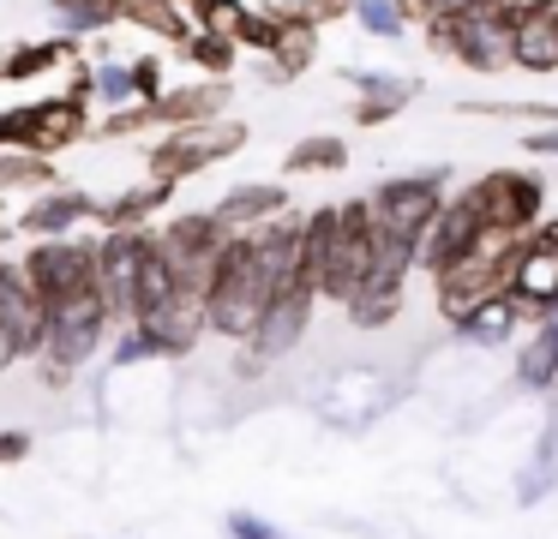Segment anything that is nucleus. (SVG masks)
<instances>
[{
  "label": "nucleus",
  "instance_id": "3",
  "mask_svg": "<svg viewBox=\"0 0 558 539\" xmlns=\"http://www.w3.org/2000/svg\"><path fill=\"white\" fill-rule=\"evenodd\" d=\"M378 252H385V228L373 216V198H342L337 204V240H330L325 275H318V299L349 306L366 287V275H373Z\"/></svg>",
  "mask_w": 558,
  "mask_h": 539
},
{
  "label": "nucleus",
  "instance_id": "14",
  "mask_svg": "<svg viewBox=\"0 0 558 539\" xmlns=\"http://www.w3.org/2000/svg\"><path fill=\"white\" fill-rule=\"evenodd\" d=\"M138 335H145L150 359L157 354H193L198 335H210V318H205V294H193V287H181L174 299H162L157 311H145V318L133 323Z\"/></svg>",
  "mask_w": 558,
  "mask_h": 539
},
{
  "label": "nucleus",
  "instance_id": "21",
  "mask_svg": "<svg viewBox=\"0 0 558 539\" xmlns=\"http://www.w3.org/2000/svg\"><path fill=\"white\" fill-rule=\"evenodd\" d=\"M162 204H174V186L145 180V186H133V192H114V198H102V204H97V222H102V234H114V228H150V216H157Z\"/></svg>",
  "mask_w": 558,
  "mask_h": 539
},
{
  "label": "nucleus",
  "instance_id": "35",
  "mask_svg": "<svg viewBox=\"0 0 558 539\" xmlns=\"http://www.w3.org/2000/svg\"><path fill=\"white\" fill-rule=\"evenodd\" d=\"M126 78H133V102H162V60L157 54H138V60H126Z\"/></svg>",
  "mask_w": 558,
  "mask_h": 539
},
{
  "label": "nucleus",
  "instance_id": "8",
  "mask_svg": "<svg viewBox=\"0 0 558 539\" xmlns=\"http://www.w3.org/2000/svg\"><path fill=\"white\" fill-rule=\"evenodd\" d=\"M445 186H450L445 168H426V174H390L385 186L373 192L378 228H385L390 240H402L409 252H421V240H426V228H433V216L445 210Z\"/></svg>",
  "mask_w": 558,
  "mask_h": 539
},
{
  "label": "nucleus",
  "instance_id": "17",
  "mask_svg": "<svg viewBox=\"0 0 558 539\" xmlns=\"http://www.w3.org/2000/svg\"><path fill=\"white\" fill-rule=\"evenodd\" d=\"M210 210L229 222V234H258V228L289 216V186H282V180H241V186H229Z\"/></svg>",
  "mask_w": 558,
  "mask_h": 539
},
{
  "label": "nucleus",
  "instance_id": "24",
  "mask_svg": "<svg viewBox=\"0 0 558 539\" xmlns=\"http://www.w3.org/2000/svg\"><path fill=\"white\" fill-rule=\"evenodd\" d=\"M450 330H457L462 342H481V347H505L510 335L522 330V306H517V299H510V294H493V299H486V306H474V311H469V318H462V323H450Z\"/></svg>",
  "mask_w": 558,
  "mask_h": 539
},
{
  "label": "nucleus",
  "instance_id": "45",
  "mask_svg": "<svg viewBox=\"0 0 558 539\" xmlns=\"http://www.w3.org/2000/svg\"><path fill=\"white\" fill-rule=\"evenodd\" d=\"M13 234H19V228H13V222H0V246H7V240H13Z\"/></svg>",
  "mask_w": 558,
  "mask_h": 539
},
{
  "label": "nucleus",
  "instance_id": "33",
  "mask_svg": "<svg viewBox=\"0 0 558 539\" xmlns=\"http://www.w3.org/2000/svg\"><path fill=\"white\" fill-rule=\"evenodd\" d=\"M397 311H402V294H361L349 306V323L354 330H385V323H397Z\"/></svg>",
  "mask_w": 558,
  "mask_h": 539
},
{
  "label": "nucleus",
  "instance_id": "23",
  "mask_svg": "<svg viewBox=\"0 0 558 539\" xmlns=\"http://www.w3.org/2000/svg\"><path fill=\"white\" fill-rule=\"evenodd\" d=\"M510 66L517 72H558V12L522 19L510 36Z\"/></svg>",
  "mask_w": 558,
  "mask_h": 539
},
{
  "label": "nucleus",
  "instance_id": "30",
  "mask_svg": "<svg viewBox=\"0 0 558 539\" xmlns=\"http://www.w3.org/2000/svg\"><path fill=\"white\" fill-rule=\"evenodd\" d=\"M19 186H54V162L31 150H0V192H19Z\"/></svg>",
  "mask_w": 558,
  "mask_h": 539
},
{
  "label": "nucleus",
  "instance_id": "7",
  "mask_svg": "<svg viewBox=\"0 0 558 539\" xmlns=\"http://www.w3.org/2000/svg\"><path fill=\"white\" fill-rule=\"evenodd\" d=\"M157 252V234L150 228H114V234L97 240V287L109 299L114 323H138L145 311V264Z\"/></svg>",
  "mask_w": 558,
  "mask_h": 539
},
{
  "label": "nucleus",
  "instance_id": "1",
  "mask_svg": "<svg viewBox=\"0 0 558 539\" xmlns=\"http://www.w3.org/2000/svg\"><path fill=\"white\" fill-rule=\"evenodd\" d=\"M270 282L265 270H258V246L253 234H234L229 246H222L217 270H210V287H205V318H210V335H222V342H253L258 323H265L270 311Z\"/></svg>",
  "mask_w": 558,
  "mask_h": 539
},
{
  "label": "nucleus",
  "instance_id": "18",
  "mask_svg": "<svg viewBox=\"0 0 558 539\" xmlns=\"http://www.w3.org/2000/svg\"><path fill=\"white\" fill-rule=\"evenodd\" d=\"M85 216H97V198H90L85 186H49L31 198V210L19 216V234L25 240H61V234H78V222Z\"/></svg>",
  "mask_w": 558,
  "mask_h": 539
},
{
  "label": "nucleus",
  "instance_id": "40",
  "mask_svg": "<svg viewBox=\"0 0 558 539\" xmlns=\"http://www.w3.org/2000/svg\"><path fill=\"white\" fill-rule=\"evenodd\" d=\"M25 455H31V431H0V462L19 467Z\"/></svg>",
  "mask_w": 558,
  "mask_h": 539
},
{
  "label": "nucleus",
  "instance_id": "31",
  "mask_svg": "<svg viewBox=\"0 0 558 539\" xmlns=\"http://www.w3.org/2000/svg\"><path fill=\"white\" fill-rule=\"evenodd\" d=\"M354 19H361V30L378 36V42H397V36H409V19H402L397 0H354Z\"/></svg>",
  "mask_w": 558,
  "mask_h": 539
},
{
  "label": "nucleus",
  "instance_id": "44",
  "mask_svg": "<svg viewBox=\"0 0 558 539\" xmlns=\"http://www.w3.org/2000/svg\"><path fill=\"white\" fill-rule=\"evenodd\" d=\"M19 359H25V354H19V347H13V335L0 330V371H7V366H19Z\"/></svg>",
  "mask_w": 558,
  "mask_h": 539
},
{
  "label": "nucleus",
  "instance_id": "2",
  "mask_svg": "<svg viewBox=\"0 0 558 539\" xmlns=\"http://www.w3.org/2000/svg\"><path fill=\"white\" fill-rule=\"evenodd\" d=\"M517 252H522V234H498V228H486L457 264H445V270L433 275L438 318L462 323L474 306H486L493 294H510V264H517Z\"/></svg>",
  "mask_w": 558,
  "mask_h": 539
},
{
  "label": "nucleus",
  "instance_id": "6",
  "mask_svg": "<svg viewBox=\"0 0 558 539\" xmlns=\"http://www.w3.org/2000/svg\"><path fill=\"white\" fill-rule=\"evenodd\" d=\"M241 144H246L241 120H229V114H222V120H198V126L162 132V138L150 144L145 168H150V180H162V186H181V180L205 174L210 162H229Z\"/></svg>",
  "mask_w": 558,
  "mask_h": 539
},
{
  "label": "nucleus",
  "instance_id": "46",
  "mask_svg": "<svg viewBox=\"0 0 558 539\" xmlns=\"http://www.w3.org/2000/svg\"><path fill=\"white\" fill-rule=\"evenodd\" d=\"M73 7H85V0H54V12H73Z\"/></svg>",
  "mask_w": 558,
  "mask_h": 539
},
{
  "label": "nucleus",
  "instance_id": "34",
  "mask_svg": "<svg viewBox=\"0 0 558 539\" xmlns=\"http://www.w3.org/2000/svg\"><path fill=\"white\" fill-rule=\"evenodd\" d=\"M150 126H157L150 102H126V108H109V120H97V138H138Z\"/></svg>",
  "mask_w": 558,
  "mask_h": 539
},
{
  "label": "nucleus",
  "instance_id": "29",
  "mask_svg": "<svg viewBox=\"0 0 558 539\" xmlns=\"http://www.w3.org/2000/svg\"><path fill=\"white\" fill-rule=\"evenodd\" d=\"M258 12H270L277 24H313V30H325L330 19L354 12V0H265Z\"/></svg>",
  "mask_w": 558,
  "mask_h": 539
},
{
  "label": "nucleus",
  "instance_id": "15",
  "mask_svg": "<svg viewBox=\"0 0 558 539\" xmlns=\"http://www.w3.org/2000/svg\"><path fill=\"white\" fill-rule=\"evenodd\" d=\"M481 234H486V222H481V210H474V198H469V192H450L445 210L433 216V228H426V240H421V252H414V264H421L426 275H438L445 264H457Z\"/></svg>",
  "mask_w": 558,
  "mask_h": 539
},
{
  "label": "nucleus",
  "instance_id": "36",
  "mask_svg": "<svg viewBox=\"0 0 558 539\" xmlns=\"http://www.w3.org/2000/svg\"><path fill=\"white\" fill-rule=\"evenodd\" d=\"M97 102H102V108H126V102H133L126 60H102V66H97Z\"/></svg>",
  "mask_w": 558,
  "mask_h": 539
},
{
  "label": "nucleus",
  "instance_id": "9",
  "mask_svg": "<svg viewBox=\"0 0 558 539\" xmlns=\"http://www.w3.org/2000/svg\"><path fill=\"white\" fill-rule=\"evenodd\" d=\"M462 192L474 198L481 222L498 228V234H522V240H529L534 228L546 222V186H541V174H529V168H493V174L469 180Z\"/></svg>",
  "mask_w": 558,
  "mask_h": 539
},
{
  "label": "nucleus",
  "instance_id": "38",
  "mask_svg": "<svg viewBox=\"0 0 558 539\" xmlns=\"http://www.w3.org/2000/svg\"><path fill=\"white\" fill-rule=\"evenodd\" d=\"M66 96H73V102H97V66H85V60H78L73 78H66Z\"/></svg>",
  "mask_w": 558,
  "mask_h": 539
},
{
  "label": "nucleus",
  "instance_id": "11",
  "mask_svg": "<svg viewBox=\"0 0 558 539\" xmlns=\"http://www.w3.org/2000/svg\"><path fill=\"white\" fill-rule=\"evenodd\" d=\"M426 36H433V48H438V54H450L457 66H469V72H505L510 66V36H517V24H510L498 7H481V12H469V19H438Z\"/></svg>",
  "mask_w": 558,
  "mask_h": 539
},
{
  "label": "nucleus",
  "instance_id": "10",
  "mask_svg": "<svg viewBox=\"0 0 558 539\" xmlns=\"http://www.w3.org/2000/svg\"><path fill=\"white\" fill-rule=\"evenodd\" d=\"M229 222H222L217 210H181L169 216V222L157 228V246L162 258L174 264V275H181V287H193V294H205L210 287V270H217L222 246H229Z\"/></svg>",
  "mask_w": 558,
  "mask_h": 539
},
{
  "label": "nucleus",
  "instance_id": "32",
  "mask_svg": "<svg viewBox=\"0 0 558 539\" xmlns=\"http://www.w3.org/2000/svg\"><path fill=\"white\" fill-rule=\"evenodd\" d=\"M246 19H253V12H246L241 0H198V30H217V36H229V42H241Z\"/></svg>",
  "mask_w": 558,
  "mask_h": 539
},
{
  "label": "nucleus",
  "instance_id": "41",
  "mask_svg": "<svg viewBox=\"0 0 558 539\" xmlns=\"http://www.w3.org/2000/svg\"><path fill=\"white\" fill-rule=\"evenodd\" d=\"M481 7H493V0H433V24L438 19H469V12H481ZM426 24V30H433Z\"/></svg>",
  "mask_w": 558,
  "mask_h": 539
},
{
  "label": "nucleus",
  "instance_id": "12",
  "mask_svg": "<svg viewBox=\"0 0 558 539\" xmlns=\"http://www.w3.org/2000/svg\"><path fill=\"white\" fill-rule=\"evenodd\" d=\"M19 264H25L31 287L43 294V306H54V299H66V294H78V287L97 282V246H90V240H78V234L31 240V252Z\"/></svg>",
  "mask_w": 558,
  "mask_h": 539
},
{
  "label": "nucleus",
  "instance_id": "37",
  "mask_svg": "<svg viewBox=\"0 0 558 539\" xmlns=\"http://www.w3.org/2000/svg\"><path fill=\"white\" fill-rule=\"evenodd\" d=\"M229 539H282V527H270V522H258V515H229Z\"/></svg>",
  "mask_w": 558,
  "mask_h": 539
},
{
  "label": "nucleus",
  "instance_id": "42",
  "mask_svg": "<svg viewBox=\"0 0 558 539\" xmlns=\"http://www.w3.org/2000/svg\"><path fill=\"white\" fill-rule=\"evenodd\" d=\"M529 156H558V126H541V132H529Z\"/></svg>",
  "mask_w": 558,
  "mask_h": 539
},
{
  "label": "nucleus",
  "instance_id": "27",
  "mask_svg": "<svg viewBox=\"0 0 558 539\" xmlns=\"http://www.w3.org/2000/svg\"><path fill=\"white\" fill-rule=\"evenodd\" d=\"M349 84L361 90V102H378V108H390V114H402V108L421 96V78H397V72H361V66H349Z\"/></svg>",
  "mask_w": 558,
  "mask_h": 539
},
{
  "label": "nucleus",
  "instance_id": "28",
  "mask_svg": "<svg viewBox=\"0 0 558 539\" xmlns=\"http://www.w3.org/2000/svg\"><path fill=\"white\" fill-rule=\"evenodd\" d=\"M181 54L193 60V66H205V78H229L234 60H241V42H229V36H217V30H193L181 42Z\"/></svg>",
  "mask_w": 558,
  "mask_h": 539
},
{
  "label": "nucleus",
  "instance_id": "26",
  "mask_svg": "<svg viewBox=\"0 0 558 539\" xmlns=\"http://www.w3.org/2000/svg\"><path fill=\"white\" fill-rule=\"evenodd\" d=\"M282 168H289V174H337V168H349V138H337V132H313V138L289 144Z\"/></svg>",
  "mask_w": 558,
  "mask_h": 539
},
{
  "label": "nucleus",
  "instance_id": "39",
  "mask_svg": "<svg viewBox=\"0 0 558 539\" xmlns=\"http://www.w3.org/2000/svg\"><path fill=\"white\" fill-rule=\"evenodd\" d=\"M498 12H505L510 24H522V19H541V12H553V0H493Z\"/></svg>",
  "mask_w": 558,
  "mask_h": 539
},
{
  "label": "nucleus",
  "instance_id": "13",
  "mask_svg": "<svg viewBox=\"0 0 558 539\" xmlns=\"http://www.w3.org/2000/svg\"><path fill=\"white\" fill-rule=\"evenodd\" d=\"M0 330L13 335V347L25 359H43V342H49V306L31 287L25 264L0 258Z\"/></svg>",
  "mask_w": 558,
  "mask_h": 539
},
{
  "label": "nucleus",
  "instance_id": "43",
  "mask_svg": "<svg viewBox=\"0 0 558 539\" xmlns=\"http://www.w3.org/2000/svg\"><path fill=\"white\" fill-rule=\"evenodd\" d=\"M397 7H402V19H409V24H421V30L433 24V0H397Z\"/></svg>",
  "mask_w": 558,
  "mask_h": 539
},
{
  "label": "nucleus",
  "instance_id": "5",
  "mask_svg": "<svg viewBox=\"0 0 558 539\" xmlns=\"http://www.w3.org/2000/svg\"><path fill=\"white\" fill-rule=\"evenodd\" d=\"M90 102L73 96H43V102H19L0 108V150H31V156H61L78 138H90Z\"/></svg>",
  "mask_w": 558,
  "mask_h": 539
},
{
  "label": "nucleus",
  "instance_id": "20",
  "mask_svg": "<svg viewBox=\"0 0 558 539\" xmlns=\"http://www.w3.org/2000/svg\"><path fill=\"white\" fill-rule=\"evenodd\" d=\"M54 66H78L73 36H43V42H19L13 54H0V84H31Z\"/></svg>",
  "mask_w": 558,
  "mask_h": 539
},
{
  "label": "nucleus",
  "instance_id": "19",
  "mask_svg": "<svg viewBox=\"0 0 558 539\" xmlns=\"http://www.w3.org/2000/svg\"><path fill=\"white\" fill-rule=\"evenodd\" d=\"M229 78H193V84H169L162 90V102H150V120H157L162 132L174 126H198V120H222L229 114Z\"/></svg>",
  "mask_w": 558,
  "mask_h": 539
},
{
  "label": "nucleus",
  "instance_id": "22",
  "mask_svg": "<svg viewBox=\"0 0 558 539\" xmlns=\"http://www.w3.org/2000/svg\"><path fill=\"white\" fill-rule=\"evenodd\" d=\"M517 383L522 390H558V311L534 323V335L517 347Z\"/></svg>",
  "mask_w": 558,
  "mask_h": 539
},
{
  "label": "nucleus",
  "instance_id": "4",
  "mask_svg": "<svg viewBox=\"0 0 558 539\" xmlns=\"http://www.w3.org/2000/svg\"><path fill=\"white\" fill-rule=\"evenodd\" d=\"M109 323H114V311H109V299H102L97 282L66 294V299H54L49 306V342H43V371H49V383L78 378V366L102 347Z\"/></svg>",
  "mask_w": 558,
  "mask_h": 539
},
{
  "label": "nucleus",
  "instance_id": "25",
  "mask_svg": "<svg viewBox=\"0 0 558 539\" xmlns=\"http://www.w3.org/2000/svg\"><path fill=\"white\" fill-rule=\"evenodd\" d=\"M313 60H318V30L313 24H282V42L265 54L258 72H265V84H294Z\"/></svg>",
  "mask_w": 558,
  "mask_h": 539
},
{
  "label": "nucleus",
  "instance_id": "16",
  "mask_svg": "<svg viewBox=\"0 0 558 539\" xmlns=\"http://www.w3.org/2000/svg\"><path fill=\"white\" fill-rule=\"evenodd\" d=\"M313 306H318V287H313V282H294L289 294L270 299L265 323H258V335H253L246 347H253L258 359L294 354V347H301V335H306V323H313Z\"/></svg>",
  "mask_w": 558,
  "mask_h": 539
}]
</instances>
